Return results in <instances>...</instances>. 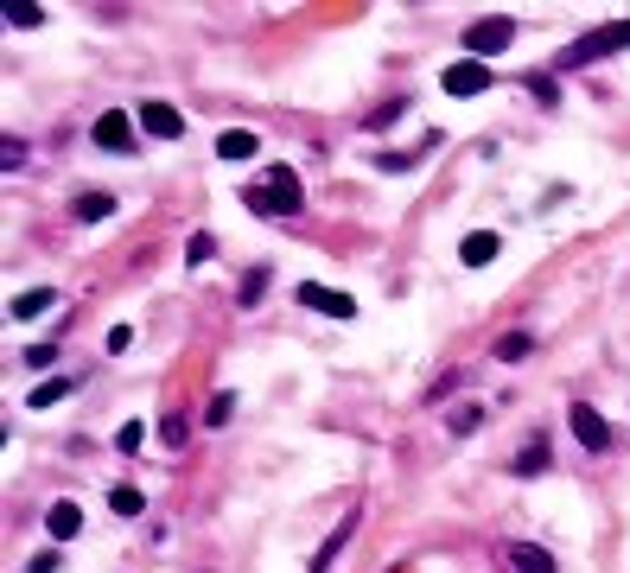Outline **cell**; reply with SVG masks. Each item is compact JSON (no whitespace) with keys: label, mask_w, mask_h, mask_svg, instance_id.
Segmentation results:
<instances>
[{"label":"cell","mask_w":630,"mask_h":573,"mask_svg":"<svg viewBox=\"0 0 630 573\" xmlns=\"http://www.w3.org/2000/svg\"><path fill=\"white\" fill-rule=\"evenodd\" d=\"M26 363H32V370H51V363H58V344H32Z\"/></svg>","instance_id":"cell-28"},{"label":"cell","mask_w":630,"mask_h":573,"mask_svg":"<svg viewBox=\"0 0 630 573\" xmlns=\"http://www.w3.org/2000/svg\"><path fill=\"white\" fill-rule=\"evenodd\" d=\"M261 293H268V268H249V274H242V293H236V306H255Z\"/></svg>","instance_id":"cell-22"},{"label":"cell","mask_w":630,"mask_h":573,"mask_svg":"<svg viewBox=\"0 0 630 573\" xmlns=\"http://www.w3.org/2000/svg\"><path fill=\"white\" fill-rule=\"evenodd\" d=\"M510 561H516V573H554V561H548V548H535V542H522V548L510 554Z\"/></svg>","instance_id":"cell-17"},{"label":"cell","mask_w":630,"mask_h":573,"mask_svg":"<svg viewBox=\"0 0 630 573\" xmlns=\"http://www.w3.org/2000/svg\"><path fill=\"white\" fill-rule=\"evenodd\" d=\"M350 535H357V510H344V516H338V529H331L325 542H319V554H312V573H331V561L344 554V542H350Z\"/></svg>","instance_id":"cell-9"},{"label":"cell","mask_w":630,"mask_h":573,"mask_svg":"<svg viewBox=\"0 0 630 573\" xmlns=\"http://www.w3.org/2000/svg\"><path fill=\"white\" fill-rule=\"evenodd\" d=\"M300 306L325 312V319H350V312H357V300H350V293H338V287H319V281H306V287H300Z\"/></svg>","instance_id":"cell-8"},{"label":"cell","mask_w":630,"mask_h":573,"mask_svg":"<svg viewBox=\"0 0 630 573\" xmlns=\"http://www.w3.org/2000/svg\"><path fill=\"white\" fill-rule=\"evenodd\" d=\"M45 20V13L39 7H26V0H7V26H20V32H32V26H39Z\"/></svg>","instance_id":"cell-23"},{"label":"cell","mask_w":630,"mask_h":573,"mask_svg":"<svg viewBox=\"0 0 630 573\" xmlns=\"http://www.w3.org/2000/svg\"><path fill=\"white\" fill-rule=\"evenodd\" d=\"M446 427H452V433H478V427H484V408H478V402H459V408L446 414Z\"/></svg>","instance_id":"cell-19"},{"label":"cell","mask_w":630,"mask_h":573,"mask_svg":"<svg viewBox=\"0 0 630 573\" xmlns=\"http://www.w3.org/2000/svg\"><path fill=\"white\" fill-rule=\"evenodd\" d=\"M624 45H630V20L599 26V32H586V39H573V51H560V64H567V71H580V64H599V58H611V51H624Z\"/></svg>","instance_id":"cell-2"},{"label":"cell","mask_w":630,"mask_h":573,"mask_svg":"<svg viewBox=\"0 0 630 573\" xmlns=\"http://www.w3.org/2000/svg\"><path fill=\"white\" fill-rule=\"evenodd\" d=\"M134 121L153 134V141H179V134H185V115L172 109V102H140V115H134Z\"/></svg>","instance_id":"cell-6"},{"label":"cell","mask_w":630,"mask_h":573,"mask_svg":"<svg viewBox=\"0 0 630 573\" xmlns=\"http://www.w3.org/2000/svg\"><path fill=\"white\" fill-rule=\"evenodd\" d=\"M64 395H70V376H45V382H39V389H32V395H26V408H58V402H64Z\"/></svg>","instance_id":"cell-16"},{"label":"cell","mask_w":630,"mask_h":573,"mask_svg":"<svg viewBox=\"0 0 630 573\" xmlns=\"http://www.w3.org/2000/svg\"><path fill=\"white\" fill-rule=\"evenodd\" d=\"M20 166H26V141L7 134V141H0V172H20Z\"/></svg>","instance_id":"cell-24"},{"label":"cell","mask_w":630,"mask_h":573,"mask_svg":"<svg viewBox=\"0 0 630 573\" xmlns=\"http://www.w3.org/2000/svg\"><path fill=\"white\" fill-rule=\"evenodd\" d=\"M51 306H58V293H51V287H32V293H20L7 312H13V319H45Z\"/></svg>","instance_id":"cell-13"},{"label":"cell","mask_w":630,"mask_h":573,"mask_svg":"<svg viewBox=\"0 0 630 573\" xmlns=\"http://www.w3.org/2000/svg\"><path fill=\"white\" fill-rule=\"evenodd\" d=\"M440 90H446V96H484V90H490V64H478V58L446 64V71H440Z\"/></svg>","instance_id":"cell-4"},{"label":"cell","mask_w":630,"mask_h":573,"mask_svg":"<svg viewBox=\"0 0 630 573\" xmlns=\"http://www.w3.org/2000/svg\"><path fill=\"white\" fill-rule=\"evenodd\" d=\"M185 433H191V427L179 421V414H166V421H160V440H166V446H185Z\"/></svg>","instance_id":"cell-27"},{"label":"cell","mask_w":630,"mask_h":573,"mask_svg":"<svg viewBox=\"0 0 630 573\" xmlns=\"http://www.w3.org/2000/svg\"><path fill=\"white\" fill-rule=\"evenodd\" d=\"M567 421H573V440H580L586 453H611V427H605V414H599V408L573 402V408H567Z\"/></svg>","instance_id":"cell-5"},{"label":"cell","mask_w":630,"mask_h":573,"mask_svg":"<svg viewBox=\"0 0 630 573\" xmlns=\"http://www.w3.org/2000/svg\"><path fill=\"white\" fill-rule=\"evenodd\" d=\"M510 472H516V478H535V472H548V440H541V433H535V440H529V446H522V453L510 459Z\"/></svg>","instance_id":"cell-14"},{"label":"cell","mask_w":630,"mask_h":573,"mask_svg":"<svg viewBox=\"0 0 630 573\" xmlns=\"http://www.w3.org/2000/svg\"><path fill=\"white\" fill-rule=\"evenodd\" d=\"M230 414H236V395L217 389V395H210V408H204V427H230Z\"/></svg>","instance_id":"cell-21"},{"label":"cell","mask_w":630,"mask_h":573,"mask_svg":"<svg viewBox=\"0 0 630 573\" xmlns=\"http://www.w3.org/2000/svg\"><path fill=\"white\" fill-rule=\"evenodd\" d=\"M459 262L465 268H490V262H497V230H471L459 242Z\"/></svg>","instance_id":"cell-10"},{"label":"cell","mask_w":630,"mask_h":573,"mask_svg":"<svg viewBox=\"0 0 630 573\" xmlns=\"http://www.w3.org/2000/svg\"><path fill=\"white\" fill-rule=\"evenodd\" d=\"M510 45H516V20H510V13H490V20L465 26V51H471L478 64H490L497 51H510Z\"/></svg>","instance_id":"cell-3"},{"label":"cell","mask_w":630,"mask_h":573,"mask_svg":"<svg viewBox=\"0 0 630 573\" xmlns=\"http://www.w3.org/2000/svg\"><path fill=\"white\" fill-rule=\"evenodd\" d=\"M96 147L102 153H134V121L128 115H121V109H109V115H96Z\"/></svg>","instance_id":"cell-7"},{"label":"cell","mask_w":630,"mask_h":573,"mask_svg":"<svg viewBox=\"0 0 630 573\" xmlns=\"http://www.w3.org/2000/svg\"><path fill=\"white\" fill-rule=\"evenodd\" d=\"M45 529L58 535V542H70V535L83 529V510H77V503H70V497H64V503H51V510H45Z\"/></svg>","instance_id":"cell-12"},{"label":"cell","mask_w":630,"mask_h":573,"mask_svg":"<svg viewBox=\"0 0 630 573\" xmlns=\"http://www.w3.org/2000/svg\"><path fill=\"white\" fill-rule=\"evenodd\" d=\"M210 255H217V242H210V236L198 230V236H191V249H185V262H191V268H204Z\"/></svg>","instance_id":"cell-25"},{"label":"cell","mask_w":630,"mask_h":573,"mask_svg":"<svg viewBox=\"0 0 630 573\" xmlns=\"http://www.w3.org/2000/svg\"><path fill=\"white\" fill-rule=\"evenodd\" d=\"M255 153H261V141H255V134L249 128H230V134H217V160H255Z\"/></svg>","instance_id":"cell-11"},{"label":"cell","mask_w":630,"mask_h":573,"mask_svg":"<svg viewBox=\"0 0 630 573\" xmlns=\"http://www.w3.org/2000/svg\"><path fill=\"white\" fill-rule=\"evenodd\" d=\"M529 351H535V338H529V332H510V338H497V363H522Z\"/></svg>","instance_id":"cell-20"},{"label":"cell","mask_w":630,"mask_h":573,"mask_svg":"<svg viewBox=\"0 0 630 573\" xmlns=\"http://www.w3.org/2000/svg\"><path fill=\"white\" fill-rule=\"evenodd\" d=\"M249 211H261V217H293V211H306L300 172H293V166H268V179L249 185Z\"/></svg>","instance_id":"cell-1"},{"label":"cell","mask_w":630,"mask_h":573,"mask_svg":"<svg viewBox=\"0 0 630 573\" xmlns=\"http://www.w3.org/2000/svg\"><path fill=\"white\" fill-rule=\"evenodd\" d=\"M140 440H147V427H140V421H128V427H121V453H134Z\"/></svg>","instance_id":"cell-29"},{"label":"cell","mask_w":630,"mask_h":573,"mask_svg":"<svg viewBox=\"0 0 630 573\" xmlns=\"http://www.w3.org/2000/svg\"><path fill=\"white\" fill-rule=\"evenodd\" d=\"M401 109H408V102H401V96H395V102H382V109L370 115V128H395V121H401Z\"/></svg>","instance_id":"cell-26"},{"label":"cell","mask_w":630,"mask_h":573,"mask_svg":"<svg viewBox=\"0 0 630 573\" xmlns=\"http://www.w3.org/2000/svg\"><path fill=\"white\" fill-rule=\"evenodd\" d=\"M102 217H115V198H109V191H83V198H77V223H102Z\"/></svg>","instance_id":"cell-15"},{"label":"cell","mask_w":630,"mask_h":573,"mask_svg":"<svg viewBox=\"0 0 630 573\" xmlns=\"http://www.w3.org/2000/svg\"><path fill=\"white\" fill-rule=\"evenodd\" d=\"M109 510H115V516H140V510H147V497H140L134 484H115V491H109Z\"/></svg>","instance_id":"cell-18"}]
</instances>
